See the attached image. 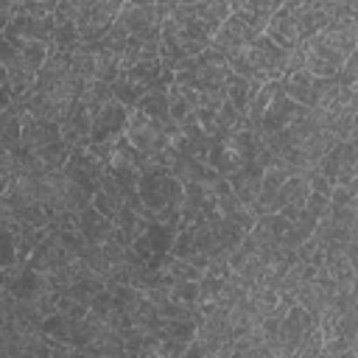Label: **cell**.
<instances>
[{"label": "cell", "instance_id": "1", "mask_svg": "<svg viewBox=\"0 0 358 358\" xmlns=\"http://www.w3.org/2000/svg\"><path fill=\"white\" fill-rule=\"evenodd\" d=\"M137 196L148 213V221H159V224H171L179 229V210H182V199L185 190L182 185L171 176V171L165 165H151L140 173L137 179Z\"/></svg>", "mask_w": 358, "mask_h": 358}, {"label": "cell", "instance_id": "2", "mask_svg": "<svg viewBox=\"0 0 358 358\" xmlns=\"http://www.w3.org/2000/svg\"><path fill=\"white\" fill-rule=\"evenodd\" d=\"M120 6H123L120 0H81L78 17H76L78 39H81L84 45L98 42V39L112 28V22L117 20Z\"/></svg>", "mask_w": 358, "mask_h": 358}, {"label": "cell", "instance_id": "3", "mask_svg": "<svg viewBox=\"0 0 358 358\" xmlns=\"http://www.w3.org/2000/svg\"><path fill=\"white\" fill-rule=\"evenodd\" d=\"M246 56H249V62H252V67H255L260 81H282L285 73H288V53L282 48H277L266 36H257L246 48Z\"/></svg>", "mask_w": 358, "mask_h": 358}, {"label": "cell", "instance_id": "4", "mask_svg": "<svg viewBox=\"0 0 358 358\" xmlns=\"http://www.w3.org/2000/svg\"><path fill=\"white\" fill-rule=\"evenodd\" d=\"M131 109H126L123 103H117L115 98L109 103H103L98 109V115L92 117V129H90V145H106L115 143L117 137H123L126 123H129Z\"/></svg>", "mask_w": 358, "mask_h": 358}, {"label": "cell", "instance_id": "5", "mask_svg": "<svg viewBox=\"0 0 358 358\" xmlns=\"http://www.w3.org/2000/svg\"><path fill=\"white\" fill-rule=\"evenodd\" d=\"M62 173H64L73 185L84 187L87 193H95V185H98V179L103 176V165H101V159H98L87 145H78V148L70 151V157H67Z\"/></svg>", "mask_w": 358, "mask_h": 358}, {"label": "cell", "instance_id": "6", "mask_svg": "<svg viewBox=\"0 0 358 358\" xmlns=\"http://www.w3.org/2000/svg\"><path fill=\"white\" fill-rule=\"evenodd\" d=\"M263 36L271 39L285 53H291L299 45V39H296V0H282L280 3V8L268 17Z\"/></svg>", "mask_w": 358, "mask_h": 358}, {"label": "cell", "instance_id": "7", "mask_svg": "<svg viewBox=\"0 0 358 358\" xmlns=\"http://www.w3.org/2000/svg\"><path fill=\"white\" fill-rule=\"evenodd\" d=\"M168 8H171V3H123L117 22L129 31V36H134V34H143V31L159 25L168 17Z\"/></svg>", "mask_w": 358, "mask_h": 358}, {"label": "cell", "instance_id": "8", "mask_svg": "<svg viewBox=\"0 0 358 358\" xmlns=\"http://www.w3.org/2000/svg\"><path fill=\"white\" fill-rule=\"evenodd\" d=\"M59 129H62V140H64V145H70V148L90 145V129H92L90 106H87L81 98H76V101L67 106V112L62 115Z\"/></svg>", "mask_w": 358, "mask_h": 358}, {"label": "cell", "instance_id": "9", "mask_svg": "<svg viewBox=\"0 0 358 358\" xmlns=\"http://www.w3.org/2000/svg\"><path fill=\"white\" fill-rule=\"evenodd\" d=\"M260 179H263V165H260L257 159H249V162H243L235 173L227 176V185H229L232 196H235L241 204L252 207V204L257 201V193H260Z\"/></svg>", "mask_w": 358, "mask_h": 358}, {"label": "cell", "instance_id": "10", "mask_svg": "<svg viewBox=\"0 0 358 358\" xmlns=\"http://www.w3.org/2000/svg\"><path fill=\"white\" fill-rule=\"evenodd\" d=\"M296 112H299V106L277 87L274 95H271V101H268V109H266V115H263V120H260V134L268 137V134H277V131L288 129Z\"/></svg>", "mask_w": 358, "mask_h": 358}, {"label": "cell", "instance_id": "11", "mask_svg": "<svg viewBox=\"0 0 358 358\" xmlns=\"http://www.w3.org/2000/svg\"><path fill=\"white\" fill-rule=\"evenodd\" d=\"M17 302H36L39 296H45L48 291H50V285H48V280H45V274H39V271H34V268H25V266H20L17 268V274L11 277V282H8V288H6Z\"/></svg>", "mask_w": 358, "mask_h": 358}, {"label": "cell", "instance_id": "12", "mask_svg": "<svg viewBox=\"0 0 358 358\" xmlns=\"http://www.w3.org/2000/svg\"><path fill=\"white\" fill-rule=\"evenodd\" d=\"M341 168H358V148H355V140H347V143H336L319 162H316V171L333 185L336 173Z\"/></svg>", "mask_w": 358, "mask_h": 358}, {"label": "cell", "instance_id": "13", "mask_svg": "<svg viewBox=\"0 0 358 358\" xmlns=\"http://www.w3.org/2000/svg\"><path fill=\"white\" fill-rule=\"evenodd\" d=\"M243 162H246V157L238 151V145H235L229 137H224V140H213L210 154H207V165H210L218 176L227 179V176L235 173Z\"/></svg>", "mask_w": 358, "mask_h": 358}, {"label": "cell", "instance_id": "14", "mask_svg": "<svg viewBox=\"0 0 358 358\" xmlns=\"http://www.w3.org/2000/svg\"><path fill=\"white\" fill-rule=\"evenodd\" d=\"M76 227H78L81 238H84L87 243H92V246L103 243V241H106V235L115 229V224H112L109 218H103L92 204H90V207H84L81 213H76Z\"/></svg>", "mask_w": 358, "mask_h": 358}, {"label": "cell", "instance_id": "15", "mask_svg": "<svg viewBox=\"0 0 358 358\" xmlns=\"http://www.w3.org/2000/svg\"><path fill=\"white\" fill-rule=\"evenodd\" d=\"M22 103L14 101L8 109L0 112V148L3 151H14L22 143Z\"/></svg>", "mask_w": 358, "mask_h": 358}, {"label": "cell", "instance_id": "16", "mask_svg": "<svg viewBox=\"0 0 358 358\" xmlns=\"http://www.w3.org/2000/svg\"><path fill=\"white\" fill-rule=\"evenodd\" d=\"M134 112H140V115H145L148 120H157V123L171 120V117H168V90H148V92L137 101Z\"/></svg>", "mask_w": 358, "mask_h": 358}, {"label": "cell", "instance_id": "17", "mask_svg": "<svg viewBox=\"0 0 358 358\" xmlns=\"http://www.w3.org/2000/svg\"><path fill=\"white\" fill-rule=\"evenodd\" d=\"M6 76H8V84H11L14 101H22V98L31 92L34 81H36V70H31L22 59H17L11 67H6Z\"/></svg>", "mask_w": 358, "mask_h": 358}, {"label": "cell", "instance_id": "18", "mask_svg": "<svg viewBox=\"0 0 358 358\" xmlns=\"http://www.w3.org/2000/svg\"><path fill=\"white\" fill-rule=\"evenodd\" d=\"M277 87H280V81H266V84H260V90H257L255 98L249 101V106H246V120H249V126H252L255 131H260V120H263V115H266V109H268V101H271V95H274Z\"/></svg>", "mask_w": 358, "mask_h": 358}, {"label": "cell", "instance_id": "19", "mask_svg": "<svg viewBox=\"0 0 358 358\" xmlns=\"http://www.w3.org/2000/svg\"><path fill=\"white\" fill-rule=\"evenodd\" d=\"M112 224H115V229L126 238V243H129V246H131V241H134V238H140V235L145 232V227H148V221H145L140 213H134L131 207H126V204L120 207V213L115 215V221H112Z\"/></svg>", "mask_w": 358, "mask_h": 358}, {"label": "cell", "instance_id": "20", "mask_svg": "<svg viewBox=\"0 0 358 358\" xmlns=\"http://www.w3.org/2000/svg\"><path fill=\"white\" fill-rule=\"evenodd\" d=\"M157 336L159 338H173V341L190 344L196 338V322H171V319H165Z\"/></svg>", "mask_w": 358, "mask_h": 358}, {"label": "cell", "instance_id": "21", "mask_svg": "<svg viewBox=\"0 0 358 358\" xmlns=\"http://www.w3.org/2000/svg\"><path fill=\"white\" fill-rule=\"evenodd\" d=\"M20 59L31 67V70H42L45 67V62H48V42H25L22 48H20Z\"/></svg>", "mask_w": 358, "mask_h": 358}, {"label": "cell", "instance_id": "22", "mask_svg": "<svg viewBox=\"0 0 358 358\" xmlns=\"http://www.w3.org/2000/svg\"><path fill=\"white\" fill-rule=\"evenodd\" d=\"M17 266V238L14 229L0 224V271Z\"/></svg>", "mask_w": 358, "mask_h": 358}, {"label": "cell", "instance_id": "23", "mask_svg": "<svg viewBox=\"0 0 358 358\" xmlns=\"http://www.w3.org/2000/svg\"><path fill=\"white\" fill-rule=\"evenodd\" d=\"M165 274H168L171 280H193V282H199L204 271H201V268H196L190 260H176V257H171V263H168Z\"/></svg>", "mask_w": 358, "mask_h": 358}, {"label": "cell", "instance_id": "24", "mask_svg": "<svg viewBox=\"0 0 358 358\" xmlns=\"http://www.w3.org/2000/svg\"><path fill=\"white\" fill-rule=\"evenodd\" d=\"M53 8H56V0H22V3H17V14H28L36 20L53 17Z\"/></svg>", "mask_w": 358, "mask_h": 358}, {"label": "cell", "instance_id": "25", "mask_svg": "<svg viewBox=\"0 0 358 358\" xmlns=\"http://www.w3.org/2000/svg\"><path fill=\"white\" fill-rule=\"evenodd\" d=\"M90 313L95 316V319H101V322H106L109 319V313H112V308H115V296H112V288H103V291H98L92 299H90Z\"/></svg>", "mask_w": 358, "mask_h": 358}, {"label": "cell", "instance_id": "26", "mask_svg": "<svg viewBox=\"0 0 358 358\" xmlns=\"http://www.w3.org/2000/svg\"><path fill=\"white\" fill-rule=\"evenodd\" d=\"M168 291L173 299L187 302V305H196V299H199V282H193V280H173Z\"/></svg>", "mask_w": 358, "mask_h": 358}, {"label": "cell", "instance_id": "27", "mask_svg": "<svg viewBox=\"0 0 358 358\" xmlns=\"http://www.w3.org/2000/svg\"><path fill=\"white\" fill-rule=\"evenodd\" d=\"M327 218L341 229H355L358 227V207H330Z\"/></svg>", "mask_w": 358, "mask_h": 358}, {"label": "cell", "instance_id": "28", "mask_svg": "<svg viewBox=\"0 0 358 358\" xmlns=\"http://www.w3.org/2000/svg\"><path fill=\"white\" fill-rule=\"evenodd\" d=\"M330 207H358V193H355V187H341V185H333V193H330Z\"/></svg>", "mask_w": 358, "mask_h": 358}, {"label": "cell", "instance_id": "29", "mask_svg": "<svg viewBox=\"0 0 358 358\" xmlns=\"http://www.w3.org/2000/svg\"><path fill=\"white\" fill-rule=\"evenodd\" d=\"M185 350H187V344L173 341V338H157V347H154V352L159 358H185Z\"/></svg>", "mask_w": 358, "mask_h": 358}, {"label": "cell", "instance_id": "30", "mask_svg": "<svg viewBox=\"0 0 358 358\" xmlns=\"http://www.w3.org/2000/svg\"><path fill=\"white\" fill-rule=\"evenodd\" d=\"M302 210H305L308 215H313L316 221H322V218H327V213H330V199H324V196H319V193H310Z\"/></svg>", "mask_w": 358, "mask_h": 358}, {"label": "cell", "instance_id": "31", "mask_svg": "<svg viewBox=\"0 0 358 358\" xmlns=\"http://www.w3.org/2000/svg\"><path fill=\"white\" fill-rule=\"evenodd\" d=\"M90 204H92V207H95V210H98L103 218H109V221H115V215L120 213V210H117V207H115V204H112V201H109L103 193H98V190L92 193V201H90Z\"/></svg>", "mask_w": 358, "mask_h": 358}, {"label": "cell", "instance_id": "32", "mask_svg": "<svg viewBox=\"0 0 358 358\" xmlns=\"http://www.w3.org/2000/svg\"><path fill=\"white\" fill-rule=\"evenodd\" d=\"M17 59H20V50L0 34V67H11Z\"/></svg>", "mask_w": 358, "mask_h": 358}, {"label": "cell", "instance_id": "33", "mask_svg": "<svg viewBox=\"0 0 358 358\" xmlns=\"http://www.w3.org/2000/svg\"><path fill=\"white\" fill-rule=\"evenodd\" d=\"M140 358H159V355H157V352L151 350V352H140Z\"/></svg>", "mask_w": 358, "mask_h": 358}]
</instances>
